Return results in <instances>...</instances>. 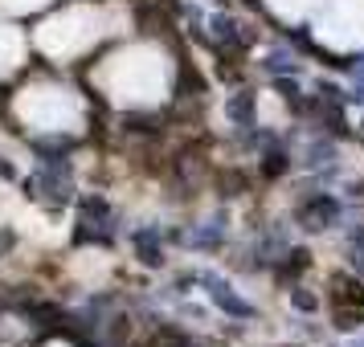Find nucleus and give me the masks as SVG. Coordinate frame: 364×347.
Listing matches in <instances>:
<instances>
[{"mask_svg": "<svg viewBox=\"0 0 364 347\" xmlns=\"http://www.w3.org/2000/svg\"><path fill=\"white\" fill-rule=\"evenodd\" d=\"M336 216H340V204L319 192V197H311L303 209H299V225H307V229H328Z\"/></svg>", "mask_w": 364, "mask_h": 347, "instance_id": "1", "label": "nucleus"}, {"mask_svg": "<svg viewBox=\"0 0 364 347\" xmlns=\"http://www.w3.org/2000/svg\"><path fill=\"white\" fill-rule=\"evenodd\" d=\"M200 282L209 286V294H213V302H217V307H221V311L237 314V319H246V314H250V307H246V302H242V298H237V294H233V290H230V286H225V282H221V278H213V274H205V278H200Z\"/></svg>", "mask_w": 364, "mask_h": 347, "instance_id": "2", "label": "nucleus"}, {"mask_svg": "<svg viewBox=\"0 0 364 347\" xmlns=\"http://www.w3.org/2000/svg\"><path fill=\"white\" fill-rule=\"evenodd\" d=\"M156 237H160L156 229H139V233H135V246H139V258H144L148 265H160V249H156Z\"/></svg>", "mask_w": 364, "mask_h": 347, "instance_id": "3", "label": "nucleus"}, {"mask_svg": "<svg viewBox=\"0 0 364 347\" xmlns=\"http://www.w3.org/2000/svg\"><path fill=\"white\" fill-rule=\"evenodd\" d=\"M348 262H352V270L364 274V229L352 233V241H348Z\"/></svg>", "mask_w": 364, "mask_h": 347, "instance_id": "4", "label": "nucleus"}, {"mask_svg": "<svg viewBox=\"0 0 364 347\" xmlns=\"http://www.w3.org/2000/svg\"><path fill=\"white\" fill-rule=\"evenodd\" d=\"M250 106H254V102H250V94H237V99H233L230 106H225V111H230V115L237 119V123H250Z\"/></svg>", "mask_w": 364, "mask_h": 347, "instance_id": "5", "label": "nucleus"}, {"mask_svg": "<svg viewBox=\"0 0 364 347\" xmlns=\"http://www.w3.org/2000/svg\"><path fill=\"white\" fill-rule=\"evenodd\" d=\"M331 155H336L331 143H311V151H307V160H311V164H331Z\"/></svg>", "mask_w": 364, "mask_h": 347, "instance_id": "6", "label": "nucleus"}, {"mask_svg": "<svg viewBox=\"0 0 364 347\" xmlns=\"http://www.w3.org/2000/svg\"><path fill=\"white\" fill-rule=\"evenodd\" d=\"M266 66L274 70V74H282V70H291V74H295V70H299V62H295V57H287V53H274V57H270Z\"/></svg>", "mask_w": 364, "mask_h": 347, "instance_id": "7", "label": "nucleus"}, {"mask_svg": "<svg viewBox=\"0 0 364 347\" xmlns=\"http://www.w3.org/2000/svg\"><path fill=\"white\" fill-rule=\"evenodd\" d=\"M291 298H295V307H299V311H315V298L307 294V290H295Z\"/></svg>", "mask_w": 364, "mask_h": 347, "instance_id": "8", "label": "nucleus"}, {"mask_svg": "<svg viewBox=\"0 0 364 347\" xmlns=\"http://www.w3.org/2000/svg\"><path fill=\"white\" fill-rule=\"evenodd\" d=\"M0 176H4V180H13V167L4 164V160H0Z\"/></svg>", "mask_w": 364, "mask_h": 347, "instance_id": "9", "label": "nucleus"}]
</instances>
